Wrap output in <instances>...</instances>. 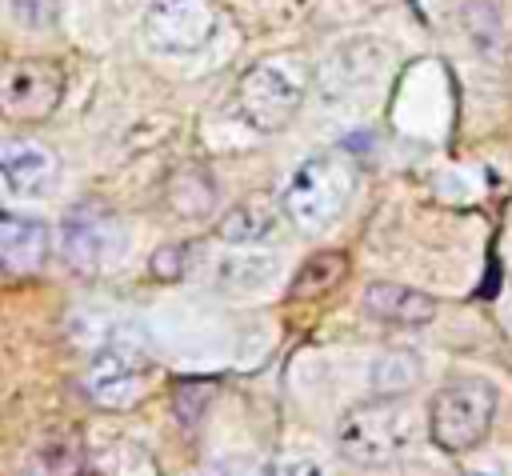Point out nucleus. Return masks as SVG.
<instances>
[{"instance_id":"14","label":"nucleus","mask_w":512,"mask_h":476,"mask_svg":"<svg viewBox=\"0 0 512 476\" xmlns=\"http://www.w3.org/2000/svg\"><path fill=\"white\" fill-rule=\"evenodd\" d=\"M80 468H84V452L68 432L44 436L28 456V476H80Z\"/></svg>"},{"instance_id":"1","label":"nucleus","mask_w":512,"mask_h":476,"mask_svg":"<svg viewBox=\"0 0 512 476\" xmlns=\"http://www.w3.org/2000/svg\"><path fill=\"white\" fill-rule=\"evenodd\" d=\"M416 436H420V424H416V408L408 400L372 396L344 412V420L336 428V448L348 464L380 468V464H392L404 452H412Z\"/></svg>"},{"instance_id":"5","label":"nucleus","mask_w":512,"mask_h":476,"mask_svg":"<svg viewBox=\"0 0 512 476\" xmlns=\"http://www.w3.org/2000/svg\"><path fill=\"white\" fill-rule=\"evenodd\" d=\"M304 100V84L288 64H252L236 84V116L256 132H280Z\"/></svg>"},{"instance_id":"2","label":"nucleus","mask_w":512,"mask_h":476,"mask_svg":"<svg viewBox=\"0 0 512 476\" xmlns=\"http://www.w3.org/2000/svg\"><path fill=\"white\" fill-rule=\"evenodd\" d=\"M352 184L356 168L344 152H316L280 188V216H288L300 232H320L344 212Z\"/></svg>"},{"instance_id":"16","label":"nucleus","mask_w":512,"mask_h":476,"mask_svg":"<svg viewBox=\"0 0 512 476\" xmlns=\"http://www.w3.org/2000/svg\"><path fill=\"white\" fill-rule=\"evenodd\" d=\"M88 472L92 476H156V460L140 444L116 440V444H104L92 452Z\"/></svg>"},{"instance_id":"3","label":"nucleus","mask_w":512,"mask_h":476,"mask_svg":"<svg viewBox=\"0 0 512 476\" xmlns=\"http://www.w3.org/2000/svg\"><path fill=\"white\" fill-rule=\"evenodd\" d=\"M496 420V388L488 380H456L428 404V436L444 452H472Z\"/></svg>"},{"instance_id":"4","label":"nucleus","mask_w":512,"mask_h":476,"mask_svg":"<svg viewBox=\"0 0 512 476\" xmlns=\"http://www.w3.org/2000/svg\"><path fill=\"white\" fill-rule=\"evenodd\" d=\"M56 244H60V256L72 272L80 276H104L108 268L120 264L124 256V228L116 220V212H108L104 204H72L60 220V232H56Z\"/></svg>"},{"instance_id":"7","label":"nucleus","mask_w":512,"mask_h":476,"mask_svg":"<svg viewBox=\"0 0 512 476\" xmlns=\"http://www.w3.org/2000/svg\"><path fill=\"white\" fill-rule=\"evenodd\" d=\"M216 28L212 0H152L144 12V36L156 52L184 56L208 44Z\"/></svg>"},{"instance_id":"6","label":"nucleus","mask_w":512,"mask_h":476,"mask_svg":"<svg viewBox=\"0 0 512 476\" xmlns=\"http://www.w3.org/2000/svg\"><path fill=\"white\" fill-rule=\"evenodd\" d=\"M64 100V72L48 56H24L0 68V112L12 120H48Z\"/></svg>"},{"instance_id":"8","label":"nucleus","mask_w":512,"mask_h":476,"mask_svg":"<svg viewBox=\"0 0 512 476\" xmlns=\"http://www.w3.org/2000/svg\"><path fill=\"white\" fill-rule=\"evenodd\" d=\"M84 388L100 408H132L148 388L144 360L124 344H108L92 356Z\"/></svg>"},{"instance_id":"13","label":"nucleus","mask_w":512,"mask_h":476,"mask_svg":"<svg viewBox=\"0 0 512 476\" xmlns=\"http://www.w3.org/2000/svg\"><path fill=\"white\" fill-rule=\"evenodd\" d=\"M344 276H348V256H344V252H336V248L316 252V256H308V260L300 264V272L292 276L288 296H292V300H316V296L332 292L336 284H344Z\"/></svg>"},{"instance_id":"12","label":"nucleus","mask_w":512,"mask_h":476,"mask_svg":"<svg viewBox=\"0 0 512 476\" xmlns=\"http://www.w3.org/2000/svg\"><path fill=\"white\" fill-rule=\"evenodd\" d=\"M276 220H280V204L272 196H248V200H240L224 212L216 232L228 244H256L276 228Z\"/></svg>"},{"instance_id":"18","label":"nucleus","mask_w":512,"mask_h":476,"mask_svg":"<svg viewBox=\"0 0 512 476\" xmlns=\"http://www.w3.org/2000/svg\"><path fill=\"white\" fill-rule=\"evenodd\" d=\"M184 272V248L180 244H164V248H156V256H152V276H160V280H176Z\"/></svg>"},{"instance_id":"20","label":"nucleus","mask_w":512,"mask_h":476,"mask_svg":"<svg viewBox=\"0 0 512 476\" xmlns=\"http://www.w3.org/2000/svg\"><path fill=\"white\" fill-rule=\"evenodd\" d=\"M204 476H228V472H204Z\"/></svg>"},{"instance_id":"10","label":"nucleus","mask_w":512,"mask_h":476,"mask_svg":"<svg viewBox=\"0 0 512 476\" xmlns=\"http://www.w3.org/2000/svg\"><path fill=\"white\" fill-rule=\"evenodd\" d=\"M364 312L380 324H392V328H416V324H428L436 316V300L420 288L376 280L364 292Z\"/></svg>"},{"instance_id":"15","label":"nucleus","mask_w":512,"mask_h":476,"mask_svg":"<svg viewBox=\"0 0 512 476\" xmlns=\"http://www.w3.org/2000/svg\"><path fill=\"white\" fill-rule=\"evenodd\" d=\"M276 272H280L276 256H268V252H240V256H228L220 264V288H228V292H260L264 284H272Z\"/></svg>"},{"instance_id":"11","label":"nucleus","mask_w":512,"mask_h":476,"mask_svg":"<svg viewBox=\"0 0 512 476\" xmlns=\"http://www.w3.org/2000/svg\"><path fill=\"white\" fill-rule=\"evenodd\" d=\"M44 260H48V228L32 216H0V264L16 276H28Z\"/></svg>"},{"instance_id":"9","label":"nucleus","mask_w":512,"mask_h":476,"mask_svg":"<svg viewBox=\"0 0 512 476\" xmlns=\"http://www.w3.org/2000/svg\"><path fill=\"white\" fill-rule=\"evenodd\" d=\"M0 176L16 192H44L60 176V160L48 144L32 136H8L0 140Z\"/></svg>"},{"instance_id":"19","label":"nucleus","mask_w":512,"mask_h":476,"mask_svg":"<svg viewBox=\"0 0 512 476\" xmlns=\"http://www.w3.org/2000/svg\"><path fill=\"white\" fill-rule=\"evenodd\" d=\"M268 476H328V468L320 460H312V456H288Z\"/></svg>"},{"instance_id":"17","label":"nucleus","mask_w":512,"mask_h":476,"mask_svg":"<svg viewBox=\"0 0 512 476\" xmlns=\"http://www.w3.org/2000/svg\"><path fill=\"white\" fill-rule=\"evenodd\" d=\"M8 12L28 32H48L60 16V0H8Z\"/></svg>"}]
</instances>
